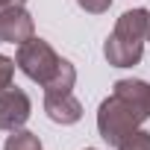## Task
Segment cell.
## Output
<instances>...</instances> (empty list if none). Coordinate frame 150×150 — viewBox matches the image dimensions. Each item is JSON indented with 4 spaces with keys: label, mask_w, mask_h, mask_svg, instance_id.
<instances>
[{
    "label": "cell",
    "mask_w": 150,
    "mask_h": 150,
    "mask_svg": "<svg viewBox=\"0 0 150 150\" xmlns=\"http://www.w3.org/2000/svg\"><path fill=\"white\" fill-rule=\"evenodd\" d=\"M147 121V115L135 106V103H129V100H124L121 94H109L103 103H100V109H97V132H100V138L106 141V144H112V147H118L129 132H135L141 124Z\"/></svg>",
    "instance_id": "6da1fadb"
},
{
    "label": "cell",
    "mask_w": 150,
    "mask_h": 150,
    "mask_svg": "<svg viewBox=\"0 0 150 150\" xmlns=\"http://www.w3.org/2000/svg\"><path fill=\"white\" fill-rule=\"evenodd\" d=\"M15 65L18 71L24 74V77H30L33 83L38 86H47L53 77H56V71L62 65V56L44 41V38H30L24 44H18V53H15Z\"/></svg>",
    "instance_id": "7a4b0ae2"
},
{
    "label": "cell",
    "mask_w": 150,
    "mask_h": 150,
    "mask_svg": "<svg viewBox=\"0 0 150 150\" xmlns=\"http://www.w3.org/2000/svg\"><path fill=\"white\" fill-rule=\"evenodd\" d=\"M30 112H33V103H30V94L18 86H6L0 91V129H21L27 121H30Z\"/></svg>",
    "instance_id": "3957f363"
},
{
    "label": "cell",
    "mask_w": 150,
    "mask_h": 150,
    "mask_svg": "<svg viewBox=\"0 0 150 150\" xmlns=\"http://www.w3.org/2000/svg\"><path fill=\"white\" fill-rule=\"evenodd\" d=\"M33 35H35V24L24 6H0V41L24 44Z\"/></svg>",
    "instance_id": "277c9868"
},
{
    "label": "cell",
    "mask_w": 150,
    "mask_h": 150,
    "mask_svg": "<svg viewBox=\"0 0 150 150\" xmlns=\"http://www.w3.org/2000/svg\"><path fill=\"white\" fill-rule=\"evenodd\" d=\"M44 112L53 124H77L83 118V103L74 97V91H44Z\"/></svg>",
    "instance_id": "5b68a950"
},
{
    "label": "cell",
    "mask_w": 150,
    "mask_h": 150,
    "mask_svg": "<svg viewBox=\"0 0 150 150\" xmlns=\"http://www.w3.org/2000/svg\"><path fill=\"white\" fill-rule=\"evenodd\" d=\"M141 53H144V41H129V38H121L115 33L103 44V56L112 68H132V65H138Z\"/></svg>",
    "instance_id": "8992f818"
},
{
    "label": "cell",
    "mask_w": 150,
    "mask_h": 150,
    "mask_svg": "<svg viewBox=\"0 0 150 150\" xmlns=\"http://www.w3.org/2000/svg\"><path fill=\"white\" fill-rule=\"evenodd\" d=\"M74 83H77V68H74L68 59H62L59 71H56V77L44 86V91H71Z\"/></svg>",
    "instance_id": "52a82bcc"
},
{
    "label": "cell",
    "mask_w": 150,
    "mask_h": 150,
    "mask_svg": "<svg viewBox=\"0 0 150 150\" xmlns=\"http://www.w3.org/2000/svg\"><path fill=\"white\" fill-rule=\"evenodd\" d=\"M3 150H44L38 135L30 132V129H15L9 138H6V147Z\"/></svg>",
    "instance_id": "ba28073f"
},
{
    "label": "cell",
    "mask_w": 150,
    "mask_h": 150,
    "mask_svg": "<svg viewBox=\"0 0 150 150\" xmlns=\"http://www.w3.org/2000/svg\"><path fill=\"white\" fill-rule=\"evenodd\" d=\"M118 150H150V132L138 127L135 132H129V135L118 144Z\"/></svg>",
    "instance_id": "9c48e42d"
},
{
    "label": "cell",
    "mask_w": 150,
    "mask_h": 150,
    "mask_svg": "<svg viewBox=\"0 0 150 150\" xmlns=\"http://www.w3.org/2000/svg\"><path fill=\"white\" fill-rule=\"evenodd\" d=\"M15 59H9V56H3L0 53V91H3L6 86H12V77H15Z\"/></svg>",
    "instance_id": "30bf717a"
},
{
    "label": "cell",
    "mask_w": 150,
    "mask_h": 150,
    "mask_svg": "<svg viewBox=\"0 0 150 150\" xmlns=\"http://www.w3.org/2000/svg\"><path fill=\"white\" fill-rule=\"evenodd\" d=\"M80 9H86L88 15H103L109 6H112V0H77Z\"/></svg>",
    "instance_id": "8fae6325"
},
{
    "label": "cell",
    "mask_w": 150,
    "mask_h": 150,
    "mask_svg": "<svg viewBox=\"0 0 150 150\" xmlns=\"http://www.w3.org/2000/svg\"><path fill=\"white\" fill-rule=\"evenodd\" d=\"M27 0H0V6H24Z\"/></svg>",
    "instance_id": "7c38bea8"
},
{
    "label": "cell",
    "mask_w": 150,
    "mask_h": 150,
    "mask_svg": "<svg viewBox=\"0 0 150 150\" xmlns=\"http://www.w3.org/2000/svg\"><path fill=\"white\" fill-rule=\"evenodd\" d=\"M147 41H150V15H147Z\"/></svg>",
    "instance_id": "4fadbf2b"
},
{
    "label": "cell",
    "mask_w": 150,
    "mask_h": 150,
    "mask_svg": "<svg viewBox=\"0 0 150 150\" xmlns=\"http://www.w3.org/2000/svg\"><path fill=\"white\" fill-rule=\"evenodd\" d=\"M86 150H94V147H86Z\"/></svg>",
    "instance_id": "5bb4252c"
}]
</instances>
